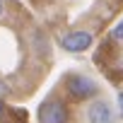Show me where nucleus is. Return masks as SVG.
Masks as SVG:
<instances>
[{
    "instance_id": "nucleus-1",
    "label": "nucleus",
    "mask_w": 123,
    "mask_h": 123,
    "mask_svg": "<svg viewBox=\"0 0 123 123\" xmlns=\"http://www.w3.org/2000/svg\"><path fill=\"white\" fill-rule=\"evenodd\" d=\"M65 92H68L75 101H85V99L97 97L99 85H97L92 77L82 75V73H70V75L65 77Z\"/></svg>"
},
{
    "instance_id": "nucleus-2",
    "label": "nucleus",
    "mask_w": 123,
    "mask_h": 123,
    "mask_svg": "<svg viewBox=\"0 0 123 123\" xmlns=\"http://www.w3.org/2000/svg\"><path fill=\"white\" fill-rule=\"evenodd\" d=\"M36 116H39V123H68V118H70L65 101L63 99H55V97L46 99L39 106V113Z\"/></svg>"
},
{
    "instance_id": "nucleus-3",
    "label": "nucleus",
    "mask_w": 123,
    "mask_h": 123,
    "mask_svg": "<svg viewBox=\"0 0 123 123\" xmlns=\"http://www.w3.org/2000/svg\"><path fill=\"white\" fill-rule=\"evenodd\" d=\"M92 41H94V36L89 31L77 29V31H70V34H65L60 39V48L68 51V53H82V51H87L92 46Z\"/></svg>"
},
{
    "instance_id": "nucleus-4",
    "label": "nucleus",
    "mask_w": 123,
    "mask_h": 123,
    "mask_svg": "<svg viewBox=\"0 0 123 123\" xmlns=\"http://www.w3.org/2000/svg\"><path fill=\"white\" fill-rule=\"evenodd\" d=\"M85 116H87V123H113V109L104 99H94L87 106Z\"/></svg>"
},
{
    "instance_id": "nucleus-5",
    "label": "nucleus",
    "mask_w": 123,
    "mask_h": 123,
    "mask_svg": "<svg viewBox=\"0 0 123 123\" xmlns=\"http://www.w3.org/2000/svg\"><path fill=\"white\" fill-rule=\"evenodd\" d=\"M111 36H113L116 41H123V19H121V22H118V24L113 27V31H111Z\"/></svg>"
},
{
    "instance_id": "nucleus-6",
    "label": "nucleus",
    "mask_w": 123,
    "mask_h": 123,
    "mask_svg": "<svg viewBox=\"0 0 123 123\" xmlns=\"http://www.w3.org/2000/svg\"><path fill=\"white\" fill-rule=\"evenodd\" d=\"M7 92H10V89H7V85H5V82H0V97H5Z\"/></svg>"
},
{
    "instance_id": "nucleus-7",
    "label": "nucleus",
    "mask_w": 123,
    "mask_h": 123,
    "mask_svg": "<svg viewBox=\"0 0 123 123\" xmlns=\"http://www.w3.org/2000/svg\"><path fill=\"white\" fill-rule=\"evenodd\" d=\"M118 109H121V116H123V92L118 94Z\"/></svg>"
},
{
    "instance_id": "nucleus-8",
    "label": "nucleus",
    "mask_w": 123,
    "mask_h": 123,
    "mask_svg": "<svg viewBox=\"0 0 123 123\" xmlns=\"http://www.w3.org/2000/svg\"><path fill=\"white\" fill-rule=\"evenodd\" d=\"M3 12H5V5H3V0H0V17H3Z\"/></svg>"
}]
</instances>
